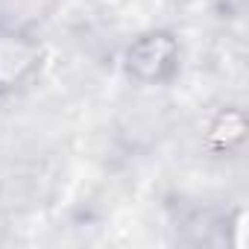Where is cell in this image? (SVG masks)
Listing matches in <instances>:
<instances>
[{"instance_id":"1","label":"cell","mask_w":249,"mask_h":249,"mask_svg":"<svg viewBox=\"0 0 249 249\" xmlns=\"http://www.w3.org/2000/svg\"><path fill=\"white\" fill-rule=\"evenodd\" d=\"M176 41L164 33H159L156 38V53H150V44H147V36L141 41H135L129 47V73H135L138 79L144 82H156V79H164L173 68H176Z\"/></svg>"}]
</instances>
